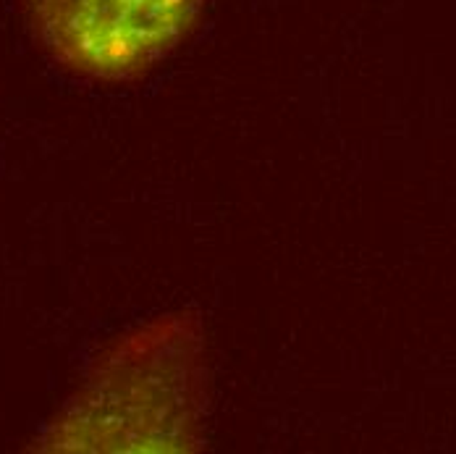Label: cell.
<instances>
[{"label": "cell", "mask_w": 456, "mask_h": 454, "mask_svg": "<svg viewBox=\"0 0 456 454\" xmlns=\"http://www.w3.org/2000/svg\"><path fill=\"white\" fill-rule=\"evenodd\" d=\"M35 40L63 71L126 85L191 35L205 0H19Z\"/></svg>", "instance_id": "7a4b0ae2"}, {"label": "cell", "mask_w": 456, "mask_h": 454, "mask_svg": "<svg viewBox=\"0 0 456 454\" xmlns=\"http://www.w3.org/2000/svg\"><path fill=\"white\" fill-rule=\"evenodd\" d=\"M205 334L191 313L116 339L37 439L43 452H189L208 412Z\"/></svg>", "instance_id": "6da1fadb"}]
</instances>
